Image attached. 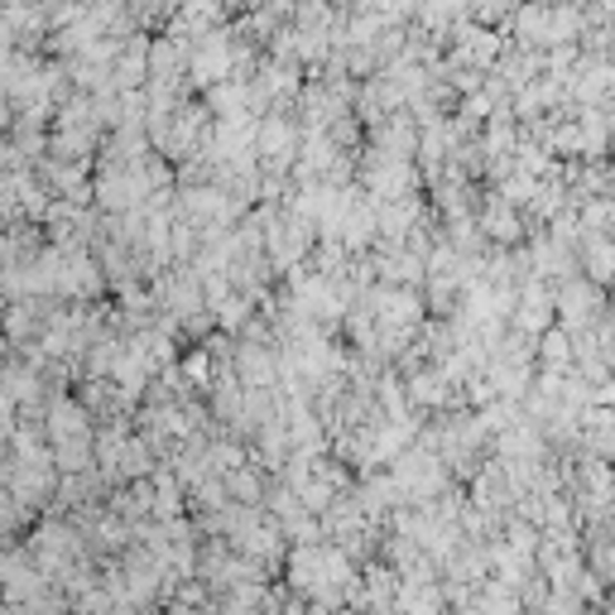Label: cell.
Returning <instances> with one entry per match:
<instances>
[{"instance_id": "1", "label": "cell", "mask_w": 615, "mask_h": 615, "mask_svg": "<svg viewBox=\"0 0 615 615\" xmlns=\"http://www.w3.org/2000/svg\"><path fill=\"white\" fill-rule=\"evenodd\" d=\"M30 553H34V563L44 567V572H59L67 557L77 553V529H67V524H59V520H44L30 534Z\"/></svg>"}, {"instance_id": "2", "label": "cell", "mask_w": 615, "mask_h": 615, "mask_svg": "<svg viewBox=\"0 0 615 615\" xmlns=\"http://www.w3.org/2000/svg\"><path fill=\"white\" fill-rule=\"evenodd\" d=\"M44 428H49L53 442H63V438H87V414H82L73 399H49Z\"/></svg>"}, {"instance_id": "3", "label": "cell", "mask_w": 615, "mask_h": 615, "mask_svg": "<svg viewBox=\"0 0 615 615\" xmlns=\"http://www.w3.org/2000/svg\"><path fill=\"white\" fill-rule=\"evenodd\" d=\"M20 169H30L24 149L15 145V139H0V174H20Z\"/></svg>"}, {"instance_id": "4", "label": "cell", "mask_w": 615, "mask_h": 615, "mask_svg": "<svg viewBox=\"0 0 615 615\" xmlns=\"http://www.w3.org/2000/svg\"><path fill=\"white\" fill-rule=\"evenodd\" d=\"M10 125H15V116H10V96L0 92V131H10Z\"/></svg>"}]
</instances>
